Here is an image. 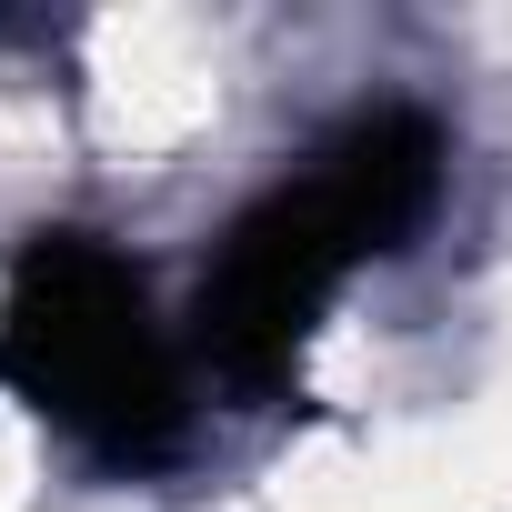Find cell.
Masks as SVG:
<instances>
[{
    "label": "cell",
    "mask_w": 512,
    "mask_h": 512,
    "mask_svg": "<svg viewBox=\"0 0 512 512\" xmlns=\"http://www.w3.org/2000/svg\"><path fill=\"white\" fill-rule=\"evenodd\" d=\"M0 382L91 462H171L191 432V372L151 282L91 231H41L0 292Z\"/></svg>",
    "instance_id": "1"
},
{
    "label": "cell",
    "mask_w": 512,
    "mask_h": 512,
    "mask_svg": "<svg viewBox=\"0 0 512 512\" xmlns=\"http://www.w3.org/2000/svg\"><path fill=\"white\" fill-rule=\"evenodd\" d=\"M372 262L362 221L322 191V171L282 181L272 201H251L231 221V241L211 251L201 302H191V342L231 392H282L292 362L312 352L322 312L342 302V282Z\"/></svg>",
    "instance_id": "2"
}]
</instances>
